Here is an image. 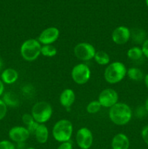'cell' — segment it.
I'll list each match as a JSON object with an SVG mask.
<instances>
[{"mask_svg": "<svg viewBox=\"0 0 148 149\" xmlns=\"http://www.w3.org/2000/svg\"><path fill=\"white\" fill-rule=\"evenodd\" d=\"M108 116L112 123L117 126H124L131 122L133 112L130 106L123 102H118L109 109Z\"/></svg>", "mask_w": 148, "mask_h": 149, "instance_id": "6da1fadb", "label": "cell"}, {"mask_svg": "<svg viewBox=\"0 0 148 149\" xmlns=\"http://www.w3.org/2000/svg\"><path fill=\"white\" fill-rule=\"evenodd\" d=\"M126 65L120 61H114L110 63L106 66L103 77L107 83L110 84H116L123 81L127 74Z\"/></svg>", "mask_w": 148, "mask_h": 149, "instance_id": "7a4b0ae2", "label": "cell"}, {"mask_svg": "<svg viewBox=\"0 0 148 149\" xmlns=\"http://www.w3.org/2000/svg\"><path fill=\"white\" fill-rule=\"evenodd\" d=\"M73 133V125L70 120L61 119L52 127V135L57 142H67L71 141Z\"/></svg>", "mask_w": 148, "mask_h": 149, "instance_id": "3957f363", "label": "cell"}, {"mask_svg": "<svg viewBox=\"0 0 148 149\" xmlns=\"http://www.w3.org/2000/svg\"><path fill=\"white\" fill-rule=\"evenodd\" d=\"M41 45L36 39H28L22 43L20 47V56L27 62H33L41 55Z\"/></svg>", "mask_w": 148, "mask_h": 149, "instance_id": "277c9868", "label": "cell"}, {"mask_svg": "<svg viewBox=\"0 0 148 149\" xmlns=\"http://www.w3.org/2000/svg\"><path fill=\"white\" fill-rule=\"evenodd\" d=\"M30 113L35 122L39 125H45L52 118L53 109L50 103L44 100H41L33 104Z\"/></svg>", "mask_w": 148, "mask_h": 149, "instance_id": "5b68a950", "label": "cell"}, {"mask_svg": "<svg viewBox=\"0 0 148 149\" xmlns=\"http://www.w3.org/2000/svg\"><path fill=\"white\" fill-rule=\"evenodd\" d=\"M71 76L74 83L78 85H84L91 79V71L87 64L80 63L73 67Z\"/></svg>", "mask_w": 148, "mask_h": 149, "instance_id": "8992f818", "label": "cell"}, {"mask_svg": "<svg viewBox=\"0 0 148 149\" xmlns=\"http://www.w3.org/2000/svg\"><path fill=\"white\" fill-rule=\"evenodd\" d=\"M95 47L89 42H79L73 48V54L75 58L83 62H86L94 59L95 55Z\"/></svg>", "mask_w": 148, "mask_h": 149, "instance_id": "52a82bcc", "label": "cell"}, {"mask_svg": "<svg viewBox=\"0 0 148 149\" xmlns=\"http://www.w3.org/2000/svg\"><path fill=\"white\" fill-rule=\"evenodd\" d=\"M94 136L90 129L83 127L78 129L75 133V142L81 149H89L92 146Z\"/></svg>", "mask_w": 148, "mask_h": 149, "instance_id": "ba28073f", "label": "cell"}, {"mask_svg": "<svg viewBox=\"0 0 148 149\" xmlns=\"http://www.w3.org/2000/svg\"><path fill=\"white\" fill-rule=\"evenodd\" d=\"M118 93L116 90L113 88H106L100 92L97 100L100 102L102 107L110 109L118 103Z\"/></svg>", "mask_w": 148, "mask_h": 149, "instance_id": "9c48e42d", "label": "cell"}, {"mask_svg": "<svg viewBox=\"0 0 148 149\" xmlns=\"http://www.w3.org/2000/svg\"><path fill=\"white\" fill-rule=\"evenodd\" d=\"M60 35L59 29L55 26H50L44 29L38 36V41L41 45H53L58 40Z\"/></svg>", "mask_w": 148, "mask_h": 149, "instance_id": "30bf717a", "label": "cell"}, {"mask_svg": "<svg viewBox=\"0 0 148 149\" xmlns=\"http://www.w3.org/2000/svg\"><path fill=\"white\" fill-rule=\"evenodd\" d=\"M8 136L12 142L18 144L26 142L30 138V133L26 127L18 125L10 128Z\"/></svg>", "mask_w": 148, "mask_h": 149, "instance_id": "8fae6325", "label": "cell"}, {"mask_svg": "<svg viewBox=\"0 0 148 149\" xmlns=\"http://www.w3.org/2000/svg\"><path fill=\"white\" fill-rule=\"evenodd\" d=\"M111 39L115 45H126L131 39V30L125 26H118L112 32Z\"/></svg>", "mask_w": 148, "mask_h": 149, "instance_id": "7c38bea8", "label": "cell"}, {"mask_svg": "<svg viewBox=\"0 0 148 149\" xmlns=\"http://www.w3.org/2000/svg\"><path fill=\"white\" fill-rule=\"evenodd\" d=\"M59 101L62 107L69 111L75 101V93L74 90L71 88H66L62 90L59 95Z\"/></svg>", "mask_w": 148, "mask_h": 149, "instance_id": "4fadbf2b", "label": "cell"}, {"mask_svg": "<svg viewBox=\"0 0 148 149\" xmlns=\"http://www.w3.org/2000/svg\"><path fill=\"white\" fill-rule=\"evenodd\" d=\"M130 141L126 134L119 132L115 135L111 141L112 149H129Z\"/></svg>", "mask_w": 148, "mask_h": 149, "instance_id": "5bb4252c", "label": "cell"}, {"mask_svg": "<svg viewBox=\"0 0 148 149\" xmlns=\"http://www.w3.org/2000/svg\"><path fill=\"white\" fill-rule=\"evenodd\" d=\"M0 79L4 84H13L18 80L19 74L15 68H7L3 70Z\"/></svg>", "mask_w": 148, "mask_h": 149, "instance_id": "9a60e30c", "label": "cell"}, {"mask_svg": "<svg viewBox=\"0 0 148 149\" xmlns=\"http://www.w3.org/2000/svg\"><path fill=\"white\" fill-rule=\"evenodd\" d=\"M36 142L39 144H45L49 140V131L46 125H39L33 134Z\"/></svg>", "mask_w": 148, "mask_h": 149, "instance_id": "2e32d148", "label": "cell"}, {"mask_svg": "<svg viewBox=\"0 0 148 149\" xmlns=\"http://www.w3.org/2000/svg\"><path fill=\"white\" fill-rule=\"evenodd\" d=\"M1 99L5 103L7 107H17L20 103L18 97L13 92L8 91L4 93Z\"/></svg>", "mask_w": 148, "mask_h": 149, "instance_id": "e0dca14e", "label": "cell"}, {"mask_svg": "<svg viewBox=\"0 0 148 149\" xmlns=\"http://www.w3.org/2000/svg\"><path fill=\"white\" fill-rule=\"evenodd\" d=\"M94 60L98 65H103V66H107L110 63V55L107 52L103 50L97 51Z\"/></svg>", "mask_w": 148, "mask_h": 149, "instance_id": "ac0fdd59", "label": "cell"}, {"mask_svg": "<svg viewBox=\"0 0 148 149\" xmlns=\"http://www.w3.org/2000/svg\"><path fill=\"white\" fill-rule=\"evenodd\" d=\"M126 76L129 79L134 81H142L145 77L143 71L139 69V68H136V67H131V68H128Z\"/></svg>", "mask_w": 148, "mask_h": 149, "instance_id": "d6986e66", "label": "cell"}, {"mask_svg": "<svg viewBox=\"0 0 148 149\" xmlns=\"http://www.w3.org/2000/svg\"><path fill=\"white\" fill-rule=\"evenodd\" d=\"M126 55L129 59L133 61H139V60L142 59V57L144 56L142 48L138 46H134L129 48L126 52Z\"/></svg>", "mask_w": 148, "mask_h": 149, "instance_id": "ffe728a7", "label": "cell"}, {"mask_svg": "<svg viewBox=\"0 0 148 149\" xmlns=\"http://www.w3.org/2000/svg\"><path fill=\"white\" fill-rule=\"evenodd\" d=\"M145 37H146V33L142 29H135L131 30V38L133 39L135 43L143 44V42L147 39H145Z\"/></svg>", "mask_w": 148, "mask_h": 149, "instance_id": "44dd1931", "label": "cell"}, {"mask_svg": "<svg viewBox=\"0 0 148 149\" xmlns=\"http://www.w3.org/2000/svg\"><path fill=\"white\" fill-rule=\"evenodd\" d=\"M57 54V49L53 45H41V55L46 58H53Z\"/></svg>", "mask_w": 148, "mask_h": 149, "instance_id": "7402d4cb", "label": "cell"}, {"mask_svg": "<svg viewBox=\"0 0 148 149\" xmlns=\"http://www.w3.org/2000/svg\"><path fill=\"white\" fill-rule=\"evenodd\" d=\"M102 108V107L100 102L97 100H94L90 101L86 105V110L87 113H89V114H95V113H97L100 111Z\"/></svg>", "mask_w": 148, "mask_h": 149, "instance_id": "603a6c76", "label": "cell"}, {"mask_svg": "<svg viewBox=\"0 0 148 149\" xmlns=\"http://www.w3.org/2000/svg\"><path fill=\"white\" fill-rule=\"evenodd\" d=\"M22 122L24 124L25 127H28L30 126L31 124H33L35 121L34 119H33V116H32L31 113H26L22 116Z\"/></svg>", "mask_w": 148, "mask_h": 149, "instance_id": "cb8c5ba5", "label": "cell"}, {"mask_svg": "<svg viewBox=\"0 0 148 149\" xmlns=\"http://www.w3.org/2000/svg\"><path fill=\"white\" fill-rule=\"evenodd\" d=\"M0 149H16V146L11 141L3 140L0 141Z\"/></svg>", "mask_w": 148, "mask_h": 149, "instance_id": "d4e9b609", "label": "cell"}, {"mask_svg": "<svg viewBox=\"0 0 148 149\" xmlns=\"http://www.w3.org/2000/svg\"><path fill=\"white\" fill-rule=\"evenodd\" d=\"M22 92H23V95L26 96H30L34 93V87L33 85L30 84H25L21 89Z\"/></svg>", "mask_w": 148, "mask_h": 149, "instance_id": "484cf974", "label": "cell"}, {"mask_svg": "<svg viewBox=\"0 0 148 149\" xmlns=\"http://www.w3.org/2000/svg\"><path fill=\"white\" fill-rule=\"evenodd\" d=\"M7 106L5 104L3 100L1 98H0V121L2 120L3 119H4V117L6 116L7 113Z\"/></svg>", "mask_w": 148, "mask_h": 149, "instance_id": "4316f807", "label": "cell"}, {"mask_svg": "<svg viewBox=\"0 0 148 149\" xmlns=\"http://www.w3.org/2000/svg\"><path fill=\"white\" fill-rule=\"evenodd\" d=\"M141 136L144 142L148 146V125L142 128L141 131Z\"/></svg>", "mask_w": 148, "mask_h": 149, "instance_id": "83f0119b", "label": "cell"}, {"mask_svg": "<svg viewBox=\"0 0 148 149\" xmlns=\"http://www.w3.org/2000/svg\"><path fill=\"white\" fill-rule=\"evenodd\" d=\"M57 149H73V145L71 141L67 142L60 143Z\"/></svg>", "mask_w": 148, "mask_h": 149, "instance_id": "f1b7e54d", "label": "cell"}, {"mask_svg": "<svg viewBox=\"0 0 148 149\" xmlns=\"http://www.w3.org/2000/svg\"><path fill=\"white\" fill-rule=\"evenodd\" d=\"M142 50L143 52V55L145 58L148 59V39H147L145 42H143L142 45Z\"/></svg>", "mask_w": 148, "mask_h": 149, "instance_id": "f546056e", "label": "cell"}, {"mask_svg": "<svg viewBox=\"0 0 148 149\" xmlns=\"http://www.w3.org/2000/svg\"><path fill=\"white\" fill-rule=\"evenodd\" d=\"M39 124L37 123V122H34L33 124H31V125H30V126L28 127V131L30 132V135H33L35 132V131L36 130V129H37V127H39Z\"/></svg>", "mask_w": 148, "mask_h": 149, "instance_id": "4dcf8cb0", "label": "cell"}, {"mask_svg": "<svg viewBox=\"0 0 148 149\" xmlns=\"http://www.w3.org/2000/svg\"><path fill=\"white\" fill-rule=\"evenodd\" d=\"M4 84L3 83V81H1V79H0V97L3 95V94L4 93Z\"/></svg>", "mask_w": 148, "mask_h": 149, "instance_id": "1f68e13d", "label": "cell"}, {"mask_svg": "<svg viewBox=\"0 0 148 149\" xmlns=\"http://www.w3.org/2000/svg\"><path fill=\"white\" fill-rule=\"evenodd\" d=\"M144 82H145V84L147 88L148 89V74L145 75V77H144Z\"/></svg>", "mask_w": 148, "mask_h": 149, "instance_id": "d6a6232c", "label": "cell"}, {"mask_svg": "<svg viewBox=\"0 0 148 149\" xmlns=\"http://www.w3.org/2000/svg\"><path fill=\"white\" fill-rule=\"evenodd\" d=\"M144 107H145V110H146V111L148 112V97H147V98L146 99V100H145V106H144Z\"/></svg>", "mask_w": 148, "mask_h": 149, "instance_id": "836d02e7", "label": "cell"}, {"mask_svg": "<svg viewBox=\"0 0 148 149\" xmlns=\"http://www.w3.org/2000/svg\"><path fill=\"white\" fill-rule=\"evenodd\" d=\"M3 65H4V63H3V61H2V59H1V57H0V71L2 69Z\"/></svg>", "mask_w": 148, "mask_h": 149, "instance_id": "e575fe53", "label": "cell"}, {"mask_svg": "<svg viewBox=\"0 0 148 149\" xmlns=\"http://www.w3.org/2000/svg\"><path fill=\"white\" fill-rule=\"evenodd\" d=\"M26 149H36L35 148H33V147H28V148H26Z\"/></svg>", "mask_w": 148, "mask_h": 149, "instance_id": "d590c367", "label": "cell"}, {"mask_svg": "<svg viewBox=\"0 0 148 149\" xmlns=\"http://www.w3.org/2000/svg\"><path fill=\"white\" fill-rule=\"evenodd\" d=\"M145 3H146L147 6V7H148V0H145Z\"/></svg>", "mask_w": 148, "mask_h": 149, "instance_id": "8d00e7d4", "label": "cell"}]
</instances>
